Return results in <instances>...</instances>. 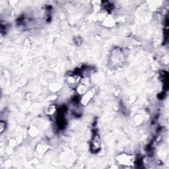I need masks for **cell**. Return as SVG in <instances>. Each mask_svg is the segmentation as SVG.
<instances>
[{"label": "cell", "mask_w": 169, "mask_h": 169, "mask_svg": "<svg viewBox=\"0 0 169 169\" xmlns=\"http://www.w3.org/2000/svg\"><path fill=\"white\" fill-rule=\"evenodd\" d=\"M101 147V140L100 136L98 134H95L91 139L90 141V150L93 152V153H96V152L99 151Z\"/></svg>", "instance_id": "cell-3"}, {"label": "cell", "mask_w": 169, "mask_h": 169, "mask_svg": "<svg viewBox=\"0 0 169 169\" xmlns=\"http://www.w3.org/2000/svg\"><path fill=\"white\" fill-rule=\"evenodd\" d=\"M0 127H1V133H3V131L5 130V127H6V123L3 122V121L1 122V123H0Z\"/></svg>", "instance_id": "cell-7"}, {"label": "cell", "mask_w": 169, "mask_h": 169, "mask_svg": "<svg viewBox=\"0 0 169 169\" xmlns=\"http://www.w3.org/2000/svg\"><path fill=\"white\" fill-rule=\"evenodd\" d=\"M93 96V94L91 92H88L87 93H86L83 98V99H82V102H83V104H86V102H88L90 99V98L92 97Z\"/></svg>", "instance_id": "cell-5"}, {"label": "cell", "mask_w": 169, "mask_h": 169, "mask_svg": "<svg viewBox=\"0 0 169 169\" xmlns=\"http://www.w3.org/2000/svg\"><path fill=\"white\" fill-rule=\"evenodd\" d=\"M117 161L121 165L131 166L135 164V160L132 155L122 153L117 156Z\"/></svg>", "instance_id": "cell-2"}, {"label": "cell", "mask_w": 169, "mask_h": 169, "mask_svg": "<svg viewBox=\"0 0 169 169\" xmlns=\"http://www.w3.org/2000/svg\"><path fill=\"white\" fill-rule=\"evenodd\" d=\"M56 110V107L54 106H50V108H49L48 109V112H47V114L48 115H52L53 114V113L55 112V111Z\"/></svg>", "instance_id": "cell-6"}, {"label": "cell", "mask_w": 169, "mask_h": 169, "mask_svg": "<svg viewBox=\"0 0 169 169\" xmlns=\"http://www.w3.org/2000/svg\"><path fill=\"white\" fill-rule=\"evenodd\" d=\"M81 81V76L77 74H73V75L69 76L68 78V83L71 85H76L79 83Z\"/></svg>", "instance_id": "cell-4"}, {"label": "cell", "mask_w": 169, "mask_h": 169, "mask_svg": "<svg viewBox=\"0 0 169 169\" xmlns=\"http://www.w3.org/2000/svg\"><path fill=\"white\" fill-rule=\"evenodd\" d=\"M110 60L112 66L117 68L122 66L125 60V56L121 49L116 48L111 53Z\"/></svg>", "instance_id": "cell-1"}]
</instances>
